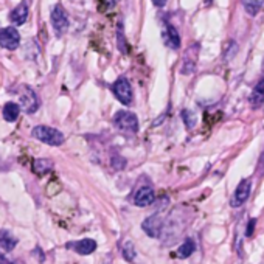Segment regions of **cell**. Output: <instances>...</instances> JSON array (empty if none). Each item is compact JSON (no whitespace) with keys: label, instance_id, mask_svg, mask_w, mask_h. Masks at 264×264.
Segmentation results:
<instances>
[{"label":"cell","instance_id":"cell-4","mask_svg":"<svg viewBox=\"0 0 264 264\" xmlns=\"http://www.w3.org/2000/svg\"><path fill=\"white\" fill-rule=\"evenodd\" d=\"M50 21H52V26L56 33V36L61 37L62 34H65V31L69 30V17L65 9L62 8V5H54L50 14Z\"/></svg>","mask_w":264,"mask_h":264},{"label":"cell","instance_id":"cell-11","mask_svg":"<svg viewBox=\"0 0 264 264\" xmlns=\"http://www.w3.org/2000/svg\"><path fill=\"white\" fill-rule=\"evenodd\" d=\"M163 37H165V44L169 47V49H173V50L181 49V34H179V31L173 25H169V24L166 25Z\"/></svg>","mask_w":264,"mask_h":264},{"label":"cell","instance_id":"cell-7","mask_svg":"<svg viewBox=\"0 0 264 264\" xmlns=\"http://www.w3.org/2000/svg\"><path fill=\"white\" fill-rule=\"evenodd\" d=\"M250 191H252V181L250 179H244V181H241L239 185L237 186V190H235L232 199H230V205L235 207V209L241 207L249 199Z\"/></svg>","mask_w":264,"mask_h":264},{"label":"cell","instance_id":"cell-21","mask_svg":"<svg viewBox=\"0 0 264 264\" xmlns=\"http://www.w3.org/2000/svg\"><path fill=\"white\" fill-rule=\"evenodd\" d=\"M110 165H112V168L114 169H125V166H126V160L123 158V157H120V156H114L112 157V160H110Z\"/></svg>","mask_w":264,"mask_h":264},{"label":"cell","instance_id":"cell-24","mask_svg":"<svg viewBox=\"0 0 264 264\" xmlns=\"http://www.w3.org/2000/svg\"><path fill=\"white\" fill-rule=\"evenodd\" d=\"M255 224H257V221L255 219H250L249 221V224H247V229H246V237H252L253 235V230H255Z\"/></svg>","mask_w":264,"mask_h":264},{"label":"cell","instance_id":"cell-23","mask_svg":"<svg viewBox=\"0 0 264 264\" xmlns=\"http://www.w3.org/2000/svg\"><path fill=\"white\" fill-rule=\"evenodd\" d=\"M237 53H238V44L232 41V42H230V45H229V49H227V52H225V56H224V58H225V61L232 59L233 56L237 54Z\"/></svg>","mask_w":264,"mask_h":264},{"label":"cell","instance_id":"cell-2","mask_svg":"<svg viewBox=\"0 0 264 264\" xmlns=\"http://www.w3.org/2000/svg\"><path fill=\"white\" fill-rule=\"evenodd\" d=\"M114 125L121 132H129V134H135L138 131V118L134 112L129 110H118L114 115Z\"/></svg>","mask_w":264,"mask_h":264},{"label":"cell","instance_id":"cell-10","mask_svg":"<svg viewBox=\"0 0 264 264\" xmlns=\"http://www.w3.org/2000/svg\"><path fill=\"white\" fill-rule=\"evenodd\" d=\"M28 11H30L28 5L25 2H21L9 14V21H11L13 25H24L28 19Z\"/></svg>","mask_w":264,"mask_h":264},{"label":"cell","instance_id":"cell-22","mask_svg":"<svg viewBox=\"0 0 264 264\" xmlns=\"http://www.w3.org/2000/svg\"><path fill=\"white\" fill-rule=\"evenodd\" d=\"M117 36H118V49H120V52L121 53H126L128 52V47H126V39H125V34H123V30H121V26H118Z\"/></svg>","mask_w":264,"mask_h":264},{"label":"cell","instance_id":"cell-20","mask_svg":"<svg viewBox=\"0 0 264 264\" xmlns=\"http://www.w3.org/2000/svg\"><path fill=\"white\" fill-rule=\"evenodd\" d=\"M181 117H182V120H184V123H185L186 129H193V128L196 126V117H194V114H193L191 110H188V109L182 110Z\"/></svg>","mask_w":264,"mask_h":264},{"label":"cell","instance_id":"cell-26","mask_svg":"<svg viewBox=\"0 0 264 264\" xmlns=\"http://www.w3.org/2000/svg\"><path fill=\"white\" fill-rule=\"evenodd\" d=\"M118 2H120V0H105V3L109 5V6H114V5H117Z\"/></svg>","mask_w":264,"mask_h":264},{"label":"cell","instance_id":"cell-16","mask_svg":"<svg viewBox=\"0 0 264 264\" xmlns=\"http://www.w3.org/2000/svg\"><path fill=\"white\" fill-rule=\"evenodd\" d=\"M53 169V162L49 158H37L33 162V171L37 176H45Z\"/></svg>","mask_w":264,"mask_h":264},{"label":"cell","instance_id":"cell-6","mask_svg":"<svg viewBox=\"0 0 264 264\" xmlns=\"http://www.w3.org/2000/svg\"><path fill=\"white\" fill-rule=\"evenodd\" d=\"M21 45V34L14 26H5L0 30V47L5 50H16Z\"/></svg>","mask_w":264,"mask_h":264},{"label":"cell","instance_id":"cell-1","mask_svg":"<svg viewBox=\"0 0 264 264\" xmlns=\"http://www.w3.org/2000/svg\"><path fill=\"white\" fill-rule=\"evenodd\" d=\"M31 135L42 141L45 145H50V146H59L64 143V134L61 131H58L56 128H50V126H36L31 131Z\"/></svg>","mask_w":264,"mask_h":264},{"label":"cell","instance_id":"cell-17","mask_svg":"<svg viewBox=\"0 0 264 264\" xmlns=\"http://www.w3.org/2000/svg\"><path fill=\"white\" fill-rule=\"evenodd\" d=\"M241 2L249 16H257L264 5V0H241Z\"/></svg>","mask_w":264,"mask_h":264},{"label":"cell","instance_id":"cell-19","mask_svg":"<svg viewBox=\"0 0 264 264\" xmlns=\"http://www.w3.org/2000/svg\"><path fill=\"white\" fill-rule=\"evenodd\" d=\"M135 255H137V252H135V247H134V244H132V241H125V244H123V258L128 260V261H134Z\"/></svg>","mask_w":264,"mask_h":264},{"label":"cell","instance_id":"cell-13","mask_svg":"<svg viewBox=\"0 0 264 264\" xmlns=\"http://www.w3.org/2000/svg\"><path fill=\"white\" fill-rule=\"evenodd\" d=\"M17 246V238L9 230H0V247L5 252H11Z\"/></svg>","mask_w":264,"mask_h":264},{"label":"cell","instance_id":"cell-8","mask_svg":"<svg viewBox=\"0 0 264 264\" xmlns=\"http://www.w3.org/2000/svg\"><path fill=\"white\" fill-rule=\"evenodd\" d=\"M162 227H163V218L158 214L149 216V218H146L143 224H141V229H143V232L151 238H158L160 233H162Z\"/></svg>","mask_w":264,"mask_h":264},{"label":"cell","instance_id":"cell-9","mask_svg":"<svg viewBox=\"0 0 264 264\" xmlns=\"http://www.w3.org/2000/svg\"><path fill=\"white\" fill-rule=\"evenodd\" d=\"M156 199V194H154V190L149 186H143L140 188V190L135 193V197H134V202L137 207H148L154 202Z\"/></svg>","mask_w":264,"mask_h":264},{"label":"cell","instance_id":"cell-18","mask_svg":"<svg viewBox=\"0 0 264 264\" xmlns=\"http://www.w3.org/2000/svg\"><path fill=\"white\" fill-rule=\"evenodd\" d=\"M196 246H194V241L193 239H186L185 242L181 244V247L177 249V257L179 258H188L190 255H193Z\"/></svg>","mask_w":264,"mask_h":264},{"label":"cell","instance_id":"cell-12","mask_svg":"<svg viewBox=\"0 0 264 264\" xmlns=\"http://www.w3.org/2000/svg\"><path fill=\"white\" fill-rule=\"evenodd\" d=\"M70 247L77 252L78 255L86 257V255H90V253H93L97 250V242L93 239H81L75 244H70Z\"/></svg>","mask_w":264,"mask_h":264},{"label":"cell","instance_id":"cell-5","mask_svg":"<svg viewBox=\"0 0 264 264\" xmlns=\"http://www.w3.org/2000/svg\"><path fill=\"white\" fill-rule=\"evenodd\" d=\"M19 101H21V107L26 114H34L39 109V100H37L36 92L28 86H22L19 90Z\"/></svg>","mask_w":264,"mask_h":264},{"label":"cell","instance_id":"cell-25","mask_svg":"<svg viewBox=\"0 0 264 264\" xmlns=\"http://www.w3.org/2000/svg\"><path fill=\"white\" fill-rule=\"evenodd\" d=\"M156 6H158V8H162V6H165L166 5V0H151Z\"/></svg>","mask_w":264,"mask_h":264},{"label":"cell","instance_id":"cell-27","mask_svg":"<svg viewBox=\"0 0 264 264\" xmlns=\"http://www.w3.org/2000/svg\"><path fill=\"white\" fill-rule=\"evenodd\" d=\"M0 264H14V263H11V261L6 260V258H3V257H0Z\"/></svg>","mask_w":264,"mask_h":264},{"label":"cell","instance_id":"cell-15","mask_svg":"<svg viewBox=\"0 0 264 264\" xmlns=\"http://www.w3.org/2000/svg\"><path fill=\"white\" fill-rule=\"evenodd\" d=\"M250 105L252 107H260L263 103H264V79H261L255 89H253V92L250 93Z\"/></svg>","mask_w":264,"mask_h":264},{"label":"cell","instance_id":"cell-14","mask_svg":"<svg viewBox=\"0 0 264 264\" xmlns=\"http://www.w3.org/2000/svg\"><path fill=\"white\" fill-rule=\"evenodd\" d=\"M19 114H21V106L16 105V103L9 101V103H6V105L3 106L2 115H3V118L8 121V123H13V121H16Z\"/></svg>","mask_w":264,"mask_h":264},{"label":"cell","instance_id":"cell-3","mask_svg":"<svg viewBox=\"0 0 264 264\" xmlns=\"http://www.w3.org/2000/svg\"><path fill=\"white\" fill-rule=\"evenodd\" d=\"M112 92H114L117 100L125 106H131L132 101H134V92H132L131 82L125 77H120L112 84Z\"/></svg>","mask_w":264,"mask_h":264}]
</instances>
